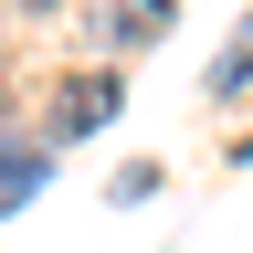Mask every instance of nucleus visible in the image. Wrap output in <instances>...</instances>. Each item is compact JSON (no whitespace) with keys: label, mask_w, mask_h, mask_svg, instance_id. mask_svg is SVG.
I'll use <instances>...</instances> for the list:
<instances>
[{"label":"nucleus","mask_w":253,"mask_h":253,"mask_svg":"<svg viewBox=\"0 0 253 253\" xmlns=\"http://www.w3.org/2000/svg\"><path fill=\"white\" fill-rule=\"evenodd\" d=\"M106 116H116V84H106V74H74V84H63V116H53V126H63V137H95Z\"/></svg>","instance_id":"obj_1"},{"label":"nucleus","mask_w":253,"mask_h":253,"mask_svg":"<svg viewBox=\"0 0 253 253\" xmlns=\"http://www.w3.org/2000/svg\"><path fill=\"white\" fill-rule=\"evenodd\" d=\"M32 11H42V0H32Z\"/></svg>","instance_id":"obj_4"},{"label":"nucleus","mask_w":253,"mask_h":253,"mask_svg":"<svg viewBox=\"0 0 253 253\" xmlns=\"http://www.w3.org/2000/svg\"><path fill=\"white\" fill-rule=\"evenodd\" d=\"M106 21L126 42H158V32H169V0H106Z\"/></svg>","instance_id":"obj_2"},{"label":"nucleus","mask_w":253,"mask_h":253,"mask_svg":"<svg viewBox=\"0 0 253 253\" xmlns=\"http://www.w3.org/2000/svg\"><path fill=\"white\" fill-rule=\"evenodd\" d=\"M32 179H42V158H32V148H0V201H21Z\"/></svg>","instance_id":"obj_3"}]
</instances>
